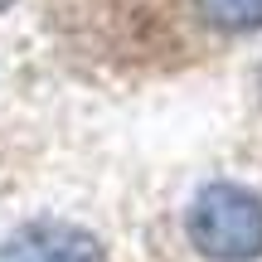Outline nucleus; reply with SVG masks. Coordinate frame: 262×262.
<instances>
[{
	"mask_svg": "<svg viewBox=\"0 0 262 262\" xmlns=\"http://www.w3.org/2000/svg\"><path fill=\"white\" fill-rule=\"evenodd\" d=\"M189 243L209 262H257L262 257V199L248 185L219 180L189 204Z\"/></svg>",
	"mask_w": 262,
	"mask_h": 262,
	"instance_id": "f257e3e1",
	"label": "nucleus"
},
{
	"mask_svg": "<svg viewBox=\"0 0 262 262\" xmlns=\"http://www.w3.org/2000/svg\"><path fill=\"white\" fill-rule=\"evenodd\" d=\"M0 262H107V248L83 224H68V219H29V224L5 233Z\"/></svg>",
	"mask_w": 262,
	"mask_h": 262,
	"instance_id": "f03ea898",
	"label": "nucleus"
},
{
	"mask_svg": "<svg viewBox=\"0 0 262 262\" xmlns=\"http://www.w3.org/2000/svg\"><path fill=\"white\" fill-rule=\"evenodd\" d=\"M194 5L214 29H228V34L262 29V0H194Z\"/></svg>",
	"mask_w": 262,
	"mask_h": 262,
	"instance_id": "7ed1b4c3",
	"label": "nucleus"
},
{
	"mask_svg": "<svg viewBox=\"0 0 262 262\" xmlns=\"http://www.w3.org/2000/svg\"><path fill=\"white\" fill-rule=\"evenodd\" d=\"M10 5H15V0H0V10H10Z\"/></svg>",
	"mask_w": 262,
	"mask_h": 262,
	"instance_id": "20e7f679",
	"label": "nucleus"
}]
</instances>
